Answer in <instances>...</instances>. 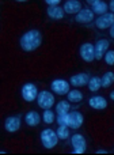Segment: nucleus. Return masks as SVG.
Masks as SVG:
<instances>
[{
    "label": "nucleus",
    "instance_id": "nucleus-3",
    "mask_svg": "<svg viewBox=\"0 0 114 155\" xmlns=\"http://www.w3.org/2000/svg\"><path fill=\"white\" fill-rule=\"evenodd\" d=\"M37 104L41 109L46 110V109H50L52 106L54 105V95L50 93V91H41L37 97Z\"/></svg>",
    "mask_w": 114,
    "mask_h": 155
},
{
    "label": "nucleus",
    "instance_id": "nucleus-11",
    "mask_svg": "<svg viewBox=\"0 0 114 155\" xmlns=\"http://www.w3.org/2000/svg\"><path fill=\"white\" fill-rule=\"evenodd\" d=\"M109 41L107 40H99L96 41V44L94 45V51H95V59L101 60L105 57V54H106L107 49H109Z\"/></svg>",
    "mask_w": 114,
    "mask_h": 155
},
{
    "label": "nucleus",
    "instance_id": "nucleus-29",
    "mask_svg": "<svg viewBox=\"0 0 114 155\" xmlns=\"http://www.w3.org/2000/svg\"><path fill=\"white\" fill-rule=\"evenodd\" d=\"M106 153H107L106 150H98L96 151V154H106Z\"/></svg>",
    "mask_w": 114,
    "mask_h": 155
},
{
    "label": "nucleus",
    "instance_id": "nucleus-2",
    "mask_svg": "<svg viewBox=\"0 0 114 155\" xmlns=\"http://www.w3.org/2000/svg\"><path fill=\"white\" fill-rule=\"evenodd\" d=\"M41 142H42L44 147L45 148H53L57 146L58 142V136H57V132H54L53 129H44L41 132Z\"/></svg>",
    "mask_w": 114,
    "mask_h": 155
},
{
    "label": "nucleus",
    "instance_id": "nucleus-9",
    "mask_svg": "<svg viewBox=\"0 0 114 155\" xmlns=\"http://www.w3.org/2000/svg\"><path fill=\"white\" fill-rule=\"evenodd\" d=\"M21 128V117L19 116H10L4 120V129L10 134H15Z\"/></svg>",
    "mask_w": 114,
    "mask_h": 155
},
{
    "label": "nucleus",
    "instance_id": "nucleus-30",
    "mask_svg": "<svg viewBox=\"0 0 114 155\" xmlns=\"http://www.w3.org/2000/svg\"><path fill=\"white\" fill-rule=\"evenodd\" d=\"M110 98H112L113 101H114V91H112V93H110Z\"/></svg>",
    "mask_w": 114,
    "mask_h": 155
},
{
    "label": "nucleus",
    "instance_id": "nucleus-4",
    "mask_svg": "<svg viewBox=\"0 0 114 155\" xmlns=\"http://www.w3.org/2000/svg\"><path fill=\"white\" fill-rule=\"evenodd\" d=\"M83 121H84V117L80 112H69L65 118V124L72 129L80 128L83 125Z\"/></svg>",
    "mask_w": 114,
    "mask_h": 155
},
{
    "label": "nucleus",
    "instance_id": "nucleus-19",
    "mask_svg": "<svg viewBox=\"0 0 114 155\" xmlns=\"http://www.w3.org/2000/svg\"><path fill=\"white\" fill-rule=\"evenodd\" d=\"M57 110V117H61V116H67L69 113V102L68 101H61L57 104L56 106Z\"/></svg>",
    "mask_w": 114,
    "mask_h": 155
},
{
    "label": "nucleus",
    "instance_id": "nucleus-14",
    "mask_svg": "<svg viewBox=\"0 0 114 155\" xmlns=\"http://www.w3.org/2000/svg\"><path fill=\"white\" fill-rule=\"evenodd\" d=\"M87 3L93 7V12L94 14H99V15H103L106 14L109 5L105 2H101V0H87Z\"/></svg>",
    "mask_w": 114,
    "mask_h": 155
},
{
    "label": "nucleus",
    "instance_id": "nucleus-27",
    "mask_svg": "<svg viewBox=\"0 0 114 155\" xmlns=\"http://www.w3.org/2000/svg\"><path fill=\"white\" fill-rule=\"evenodd\" d=\"M109 34H110V37L114 38V23L110 26V33H109Z\"/></svg>",
    "mask_w": 114,
    "mask_h": 155
},
{
    "label": "nucleus",
    "instance_id": "nucleus-5",
    "mask_svg": "<svg viewBox=\"0 0 114 155\" xmlns=\"http://www.w3.org/2000/svg\"><path fill=\"white\" fill-rule=\"evenodd\" d=\"M71 144L73 147V154H83L87 150V143H86V139L83 135L75 134L71 137Z\"/></svg>",
    "mask_w": 114,
    "mask_h": 155
},
{
    "label": "nucleus",
    "instance_id": "nucleus-1",
    "mask_svg": "<svg viewBox=\"0 0 114 155\" xmlns=\"http://www.w3.org/2000/svg\"><path fill=\"white\" fill-rule=\"evenodd\" d=\"M41 42H42V34H41V31H38L35 29L23 33L21 37V41H19L21 48L24 52H33L35 49H38L41 46Z\"/></svg>",
    "mask_w": 114,
    "mask_h": 155
},
{
    "label": "nucleus",
    "instance_id": "nucleus-13",
    "mask_svg": "<svg viewBox=\"0 0 114 155\" xmlns=\"http://www.w3.org/2000/svg\"><path fill=\"white\" fill-rule=\"evenodd\" d=\"M75 19L79 23H88V22H93L94 12H93V10H88V8H82L80 12L75 15Z\"/></svg>",
    "mask_w": 114,
    "mask_h": 155
},
{
    "label": "nucleus",
    "instance_id": "nucleus-7",
    "mask_svg": "<svg viewBox=\"0 0 114 155\" xmlns=\"http://www.w3.org/2000/svg\"><path fill=\"white\" fill-rule=\"evenodd\" d=\"M114 23V14L113 12H106L103 15H99L95 19V26L101 30L110 29V26Z\"/></svg>",
    "mask_w": 114,
    "mask_h": 155
},
{
    "label": "nucleus",
    "instance_id": "nucleus-24",
    "mask_svg": "<svg viewBox=\"0 0 114 155\" xmlns=\"http://www.w3.org/2000/svg\"><path fill=\"white\" fill-rule=\"evenodd\" d=\"M42 117H44V123H46V124H53L54 123V113L52 112L50 109H46V110H44V114H42Z\"/></svg>",
    "mask_w": 114,
    "mask_h": 155
},
{
    "label": "nucleus",
    "instance_id": "nucleus-10",
    "mask_svg": "<svg viewBox=\"0 0 114 155\" xmlns=\"http://www.w3.org/2000/svg\"><path fill=\"white\" fill-rule=\"evenodd\" d=\"M80 57L84 61L90 63L95 59V51H94V45L90 42H86L80 46Z\"/></svg>",
    "mask_w": 114,
    "mask_h": 155
},
{
    "label": "nucleus",
    "instance_id": "nucleus-18",
    "mask_svg": "<svg viewBox=\"0 0 114 155\" xmlns=\"http://www.w3.org/2000/svg\"><path fill=\"white\" fill-rule=\"evenodd\" d=\"M46 14H48L49 18L52 19H63L64 16V10L60 7V5H54V7H49L48 11H46Z\"/></svg>",
    "mask_w": 114,
    "mask_h": 155
},
{
    "label": "nucleus",
    "instance_id": "nucleus-21",
    "mask_svg": "<svg viewBox=\"0 0 114 155\" xmlns=\"http://www.w3.org/2000/svg\"><path fill=\"white\" fill-rule=\"evenodd\" d=\"M101 83L103 87H110V86L114 83V74L110 72V71L106 74H103V76L101 78Z\"/></svg>",
    "mask_w": 114,
    "mask_h": 155
},
{
    "label": "nucleus",
    "instance_id": "nucleus-8",
    "mask_svg": "<svg viewBox=\"0 0 114 155\" xmlns=\"http://www.w3.org/2000/svg\"><path fill=\"white\" fill-rule=\"evenodd\" d=\"M50 88L53 93L58 94V95H65V94L69 93V82L64 79H56L52 82Z\"/></svg>",
    "mask_w": 114,
    "mask_h": 155
},
{
    "label": "nucleus",
    "instance_id": "nucleus-28",
    "mask_svg": "<svg viewBox=\"0 0 114 155\" xmlns=\"http://www.w3.org/2000/svg\"><path fill=\"white\" fill-rule=\"evenodd\" d=\"M109 8H110V10H112V12L114 14V0H112V2H110V4H109Z\"/></svg>",
    "mask_w": 114,
    "mask_h": 155
},
{
    "label": "nucleus",
    "instance_id": "nucleus-12",
    "mask_svg": "<svg viewBox=\"0 0 114 155\" xmlns=\"http://www.w3.org/2000/svg\"><path fill=\"white\" fill-rule=\"evenodd\" d=\"M88 105L95 110H103L107 107V101L105 97L95 95V97H91V98L88 99Z\"/></svg>",
    "mask_w": 114,
    "mask_h": 155
},
{
    "label": "nucleus",
    "instance_id": "nucleus-15",
    "mask_svg": "<svg viewBox=\"0 0 114 155\" xmlns=\"http://www.w3.org/2000/svg\"><path fill=\"white\" fill-rule=\"evenodd\" d=\"M88 80H90V76H88V74H76V75L71 76V79H69V83H71L72 86H75V87H82V86L87 84Z\"/></svg>",
    "mask_w": 114,
    "mask_h": 155
},
{
    "label": "nucleus",
    "instance_id": "nucleus-25",
    "mask_svg": "<svg viewBox=\"0 0 114 155\" xmlns=\"http://www.w3.org/2000/svg\"><path fill=\"white\" fill-rule=\"evenodd\" d=\"M105 61L109 65H114V51H107L105 54Z\"/></svg>",
    "mask_w": 114,
    "mask_h": 155
},
{
    "label": "nucleus",
    "instance_id": "nucleus-26",
    "mask_svg": "<svg viewBox=\"0 0 114 155\" xmlns=\"http://www.w3.org/2000/svg\"><path fill=\"white\" fill-rule=\"evenodd\" d=\"M45 3L49 5V7H54V5H58V3H60V0H46Z\"/></svg>",
    "mask_w": 114,
    "mask_h": 155
},
{
    "label": "nucleus",
    "instance_id": "nucleus-23",
    "mask_svg": "<svg viewBox=\"0 0 114 155\" xmlns=\"http://www.w3.org/2000/svg\"><path fill=\"white\" fill-rule=\"evenodd\" d=\"M56 132H57L58 139H61V140L68 139L69 137V127L68 125H58Z\"/></svg>",
    "mask_w": 114,
    "mask_h": 155
},
{
    "label": "nucleus",
    "instance_id": "nucleus-17",
    "mask_svg": "<svg viewBox=\"0 0 114 155\" xmlns=\"http://www.w3.org/2000/svg\"><path fill=\"white\" fill-rule=\"evenodd\" d=\"M24 120H26V124L29 127H35L40 124V120H41V116L38 112H34V110H31V112H29L26 116H24Z\"/></svg>",
    "mask_w": 114,
    "mask_h": 155
},
{
    "label": "nucleus",
    "instance_id": "nucleus-6",
    "mask_svg": "<svg viewBox=\"0 0 114 155\" xmlns=\"http://www.w3.org/2000/svg\"><path fill=\"white\" fill-rule=\"evenodd\" d=\"M38 88L34 83H26V84L22 87V97L26 102H31L34 99H37L38 97Z\"/></svg>",
    "mask_w": 114,
    "mask_h": 155
},
{
    "label": "nucleus",
    "instance_id": "nucleus-20",
    "mask_svg": "<svg viewBox=\"0 0 114 155\" xmlns=\"http://www.w3.org/2000/svg\"><path fill=\"white\" fill-rule=\"evenodd\" d=\"M88 90L90 91H98L99 88L102 87V83H101V78L99 76H93L90 78V80H88Z\"/></svg>",
    "mask_w": 114,
    "mask_h": 155
},
{
    "label": "nucleus",
    "instance_id": "nucleus-16",
    "mask_svg": "<svg viewBox=\"0 0 114 155\" xmlns=\"http://www.w3.org/2000/svg\"><path fill=\"white\" fill-rule=\"evenodd\" d=\"M63 10L65 14H79L82 10V4L77 0H68L64 3Z\"/></svg>",
    "mask_w": 114,
    "mask_h": 155
},
{
    "label": "nucleus",
    "instance_id": "nucleus-22",
    "mask_svg": "<svg viewBox=\"0 0 114 155\" xmlns=\"http://www.w3.org/2000/svg\"><path fill=\"white\" fill-rule=\"evenodd\" d=\"M67 95H68L69 102H80L83 99V94L79 90H71Z\"/></svg>",
    "mask_w": 114,
    "mask_h": 155
}]
</instances>
